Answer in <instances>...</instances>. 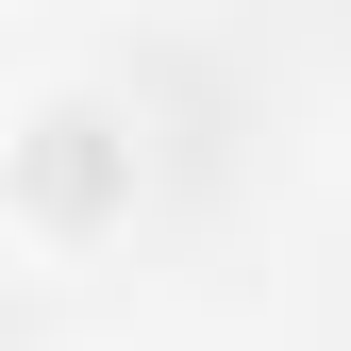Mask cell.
Returning <instances> with one entry per match:
<instances>
[{
	"mask_svg": "<svg viewBox=\"0 0 351 351\" xmlns=\"http://www.w3.org/2000/svg\"><path fill=\"white\" fill-rule=\"evenodd\" d=\"M134 201H151L134 101L101 67H34L17 117H0V234H17V268H101L134 234Z\"/></svg>",
	"mask_w": 351,
	"mask_h": 351,
	"instance_id": "cell-1",
	"label": "cell"
}]
</instances>
